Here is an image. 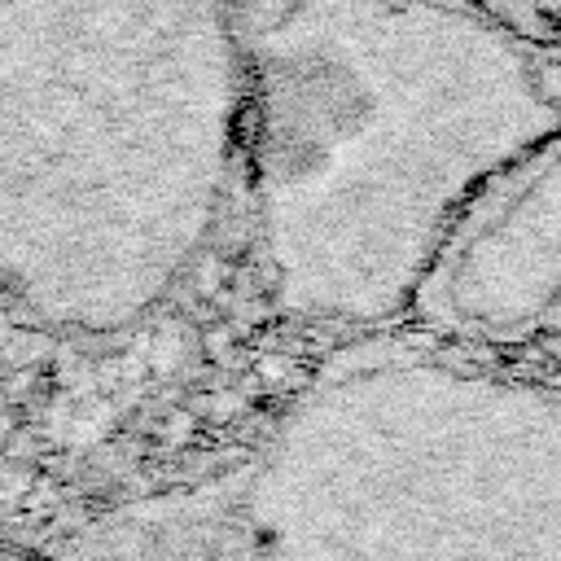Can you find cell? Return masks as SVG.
Masks as SVG:
<instances>
[{
    "instance_id": "1",
    "label": "cell",
    "mask_w": 561,
    "mask_h": 561,
    "mask_svg": "<svg viewBox=\"0 0 561 561\" xmlns=\"http://www.w3.org/2000/svg\"><path fill=\"white\" fill-rule=\"evenodd\" d=\"M280 219L368 294L421 280L465 206L561 136L539 44L473 0H232Z\"/></svg>"
},
{
    "instance_id": "2",
    "label": "cell",
    "mask_w": 561,
    "mask_h": 561,
    "mask_svg": "<svg viewBox=\"0 0 561 561\" xmlns=\"http://www.w3.org/2000/svg\"><path fill=\"white\" fill-rule=\"evenodd\" d=\"M241 105L232 0H0L4 197H188Z\"/></svg>"
},
{
    "instance_id": "3",
    "label": "cell",
    "mask_w": 561,
    "mask_h": 561,
    "mask_svg": "<svg viewBox=\"0 0 561 561\" xmlns=\"http://www.w3.org/2000/svg\"><path fill=\"white\" fill-rule=\"evenodd\" d=\"M425 285L438 311L478 337L535 333L561 307V136L465 206Z\"/></svg>"
},
{
    "instance_id": "4",
    "label": "cell",
    "mask_w": 561,
    "mask_h": 561,
    "mask_svg": "<svg viewBox=\"0 0 561 561\" xmlns=\"http://www.w3.org/2000/svg\"><path fill=\"white\" fill-rule=\"evenodd\" d=\"M552 4H557V9H561V0H552Z\"/></svg>"
}]
</instances>
